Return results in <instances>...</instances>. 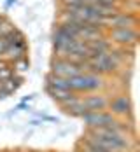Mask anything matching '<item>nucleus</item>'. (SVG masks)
I'll list each match as a JSON object with an SVG mask.
<instances>
[{
    "instance_id": "obj_12",
    "label": "nucleus",
    "mask_w": 140,
    "mask_h": 152,
    "mask_svg": "<svg viewBox=\"0 0 140 152\" xmlns=\"http://www.w3.org/2000/svg\"><path fill=\"white\" fill-rule=\"evenodd\" d=\"M28 66H30V63L26 58H19V60L14 61V65H12V70L16 72H25V70H28Z\"/></svg>"
},
{
    "instance_id": "obj_6",
    "label": "nucleus",
    "mask_w": 140,
    "mask_h": 152,
    "mask_svg": "<svg viewBox=\"0 0 140 152\" xmlns=\"http://www.w3.org/2000/svg\"><path fill=\"white\" fill-rule=\"evenodd\" d=\"M139 39L137 28H117V30H109V40L116 42L119 46H135Z\"/></svg>"
},
{
    "instance_id": "obj_9",
    "label": "nucleus",
    "mask_w": 140,
    "mask_h": 152,
    "mask_svg": "<svg viewBox=\"0 0 140 152\" xmlns=\"http://www.w3.org/2000/svg\"><path fill=\"white\" fill-rule=\"evenodd\" d=\"M60 107H62V110L65 114L74 115V117H82V115L86 114V112H84V107H82V102H81V98H79L77 94H75L74 98H70V100L60 103Z\"/></svg>"
},
{
    "instance_id": "obj_4",
    "label": "nucleus",
    "mask_w": 140,
    "mask_h": 152,
    "mask_svg": "<svg viewBox=\"0 0 140 152\" xmlns=\"http://www.w3.org/2000/svg\"><path fill=\"white\" fill-rule=\"evenodd\" d=\"M139 18L133 11H119L117 14L110 16L109 19H105V28L109 30H117V28H137Z\"/></svg>"
},
{
    "instance_id": "obj_13",
    "label": "nucleus",
    "mask_w": 140,
    "mask_h": 152,
    "mask_svg": "<svg viewBox=\"0 0 140 152\" xmlns=\"http://www.w3.org/2000/svg\"><path fill=\"white\" fill-rule=\"evenodd\" d=\"M9 40H7V39H5V37H0V56H4V54H5V51H7V49H9Z\"/></svg>"
},
{
    "instance_id": "obj_7",
    "label": "nucleus",
    "mask_w": 140,
    "mask_h": 152,
    "mask_svg": "<svg viewBox=\"0 0 140 152\" xmlns=\"http://www.w3.org/2000/svg\"><path fill=\"white\" fill-rule=\"evenodd\" d=\"M84 112H102L105 108H109V98L105 94H88L84 98H81Z\"/></svg>"
},
{
    "instance_id": "obj_1",
    "label": "nucleus",
    "mask_w": 140,
    "mask_h": 152,
    "mask_svg": "<svg viewBox=\"0 0 140 152\" xmlns=\"http://www.w3.org/2000/svg\"><path fill=\"white\" fill-rule=\"evenodd\" d=\"M84 65H86L88 72L103 77V75H109V74L117 72V68H119V65H121V60H119V54H117L114 49H110L109 53L89 56Z\"/></svg>"
},
{
    "instance_id": "obj_11",
    "label": "nucleus",
    "mask_w": 140,
    "mask_h": 152,
    "mask_svg": "<svg viewBox=\"0 0 140 152\" xmlns=\"http://www.w3.org/2000/svg\"><path fill=\"white\" fill-rule=\"evenodd\" d=\"M46 93L58 103H63V102H67V100L75 96V93L67 91V89H60V88H53V86H46Z\"/></svg>"
},
{
    "instance_id": "obj_2",
    "label": "nucleus",
    "mask_w": 140,
    "mask_h": 152,
    "mask_svg": "<svg viewBox=\"0 0 140 152\" xmlns=\"http://www.w3.org/2000/svg\"><path fill=\"white\" fill-rule=\"evenodd\" d=\"M67 84H68V91L72 93H93L98 91L105 86V80L103 77L91 74V72H82L75 77H70L67 79Z\"/></svg>"
},
{
    "instance_id": "obj_10",
    "label": "nucleus",
    "mask_w": 140,
    "mask_h": 152,
    "mask_svg": "<svg viewBox=\"0 0 140 152\" xmlns=\"http://www.w3.org/2000/svg\"><path fill=\"white\" fill-rule=\"evenodd\" d=\"M88 49L93 54H103V53H109L112 49V42H110L107 37H100V39H93V40H88Z\"/></svg>"
},
{
    "instance_id": "obj_3",
    "label": "nucleus",
    "mask_w": 140,
    "mask_h": 152,
    "mask_svg": "<svg viewBox=\"0 0 140 152\" xmlns=\"http://www.w3.org/2000/svg\"><path fill=\"white\" fill-rule=\"evenodd\" d=\"M82 72H88L84 63H74V61L63 60V58H58L51 63V74L56 77H62V79H70Z\"/></svg>"
},
{
    "instance_id": "obj_5",
    "label": "nucleus",
    "mask_w": 140,
    "mask_h": 152,
    "mask_svg": "<svg viewBox=\"0 0 140 152\" xmlns=\"http://www.w3.org/2000/svg\"><path fill=\"white\" fill-rule=\"evenodd\" d=\"M81 119L84 121V124L89 129H95V128H109V126H112L114 122L117 121L116 115H112L110 112H105V110H102V112H88Z\"/></svg>"
},
{
    "instance_id": "obj_14",
    "label": "nucleus",
    "mask_w": 140,
    "mask_h": 152,
    "mask_svg": "<svg viewBox=\"0 0 140 152\" xmlns=\"http://www.w3.org/2000/svg\"><path fill=\"white\" fill-rule=\"evenodd\" d=\"M33 152H40V151H33Z\"/></svg>"
},
{
    "instance_id": "obj_8",
    "label": "nucleus",
    "mask_w": 140,
    "mask_h": 152,
    "mask_svg": "<svg viewBox=\"0 0 140 152\" xmlns=\"http://www.w3.org/2000/svg\"><path fill=\"white\" fill-rule=\"evenodd\" d=\"M109 108L112 115H128L131 114V102L128 96L121 94V96H116L114 100H109Z\"/></svg>"
}]
</instances>
